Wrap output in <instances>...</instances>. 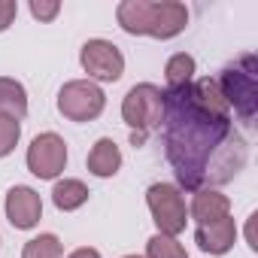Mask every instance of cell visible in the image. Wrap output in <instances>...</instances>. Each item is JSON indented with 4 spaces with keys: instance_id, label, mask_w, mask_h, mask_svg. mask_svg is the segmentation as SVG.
<instances>
[{
    "instance_id": "cell-1",
    "label": "cell",
    "mask_w": 258,
    "mask_h": 258,
    "mask_svg": "<svg viewBox=\"0 0 258 258\" xmlns=\"http://www.w3.org/2000/svg\"><path fill=\"white\" fill-rule=\"evenodd\" d=\"M164 152L188 191H216L246 164V140L231 121V109L213 76L191 79L182 88H164Z\"/></svg>"
},
{
    "instance_id": "cell-2",
    "label": "cell",
    "mask_w": 258,
    "mask_h": 258,
    "mask_svg": "<svg viewBox=\"0 0 258 258\" xmlns=\"http://www.w3.org/2000/svg\"><path fill=\"white\" fill-rule=\"evenodd\" d=\"M115 19L121 31L127 34H146L155 40H170L185 31L188 25V10L176 0H124L115 10Z\"/></svg>"
},
{
    "instance_id": "cell-3",
    "label": "cell",
    "mask_w": 258,
    "mask_h": 258,
    "mask_svg": "<svg viewBox=\"0 0 258 258\" xmlns=\"http://www.w3.org/2000/svg\"><path fill=\"white\" fill-rule=\"evenodd\" d=\"M216 82H219V91H222L228 109L234 106V112L252 124V118L258 112V61H255V55H240L237 61L225 64Z\"/></svg>"
},
{
    "instance_id": "cell-4",
    "label": "cell",
    "mask_w": 258,
    "mask_h": 258,
    "mask_svg": "<svg viewBox=\"0 0 258 258\" xmlns=\"http://www.w3.org/2000/svg\"><path fill=\"white\" fill-rule=\"evenodd\" d=\"M161 115H164V100H161V88L152 82L134 85L121 100V118L131 127V143L143 146L146 137L161 127Z\"/></svg>"
},
{
    "instance_id": "cell-5",
    "label": "cell",
    "mask_w": 258,
    "mask_h": 258,
    "mask_svg": "<svg viewBox=\"0 0 258 258\" xmlns=\"http://www.w3.org/2000/svg\"><path fill=\"white\" fill-rule=\"evenodd\" d=\"M146 201H149V210H152V219L158 225V234H167V237H176L185 231V198L179 191V185H170V182H155L149 185L146 191Z\"/></svg>"
},
{
    "instance_id": "cell-6",
    "label": "cell",
    "mask_w": 258,
    "mask_h": 258,
    "mask_svg": "<svg viewBox=\"0 0 258 258\" xmlns=\"http://www.w3.org/2000/svg\"><path fill=\"white\" fill-rule=\"evenodd\" d=\"M106 97L91 79H73L58 91V112L70 121H91L103 112Z\"/></svg>"
},
{
    "instance_id": "cell-7",
    "label": "cell",
    "mask_w": 258,
    "mask_h": 258,
    "mask_svg": "<svg viewBox=\"0 0 258 258\" xmlns=\"http://www.w3.org/2000/svg\"><path fill=\"white\" fill-rule=\"evenodd\" d=\"M79 64L91 79H100V82H115L124 73V58L118 46L109 40H88L79 52Z\"/></svg>"
},
{
    "instance_id": "cell-8",
    "label": "cell",
    "mask_w": 258,
    "mask_h": 258,
    "mask_svg": "<svg viewBox=\"0 0 258 258\" xmlns=\"http://www.w3.org/2000/svg\"><path fill=\"white\" fill-rule=\"evenodd\" d=\"M67 164V143L58 134H40L28 146V170L40 179H55Z\"/></svg>"
},
{
    "instance_id": "cell-9",
    "label": "cell",
    "mask_w": 258,
    "mask_h": 258,
    "mask_svg": "<svg viewBox=\"0 0 258 258\" xmlns=\"http://www.w3.org/2000/svg\"><path fill=\"white\" fill-rule=\"evenodd\" d=\"M40 216H43V201L31 185L10 188V195H7V219H10L13 228L28 231V228H34L40 222Z\"/></svg>"
},
{
    "instance_id": "cell-10",
    "label": "cell",
    "mask_w": 258,
    "mask_h": 258,
    "mask_svg": "<svg viewBox=\"0 0 258 258\" xmlns=\"http://www.w3.org/2000/svg\"><path fill=\"white\" fill-rule=\"evenodd\" d=\"M195 240H198V246H201L204 252H210V255H225V252L234 246V240H237V225H234L231 216H225V219H219V222H210V225H198Z\"/></svg>"
},
{
    "instance_id": "cell-11",
    "label": "cell",
    "mask_w": 258,
    "mask_h": 258,
    "mask_svg": "<svg viewBox=\"0 0 258 258\" xmlns=\"http://www.w3.org/2000/svg\"><path fill=\"white\" fill-rule=\"evenodd\" d=\"M231 213V201L219 191H198L195 201H191V219L198 225H210V222H219Z\"/></svg>"
},
{
    "instance_id": "cell-12",
    "label": "cell",
    "mask_w": 258,
    "mask_h": 258,
    "mask_svg": "<svg viewBox=\"0 0 258 258\" xmlns=\"http://www.w3.org/2000/svg\"><path fill=\"white\" fill-rule=\"evenodd\" d=\"M118 167H121V152H118V146H115L112 140H106V137L97 140V143L91 146V152H88V170H91L94 176L106 179V176H115Z\"/></svg>"
},
{
    "instance_id": "cell-13",
    "label": "cell",
    "mask_w": 258,
    "mask_h": 258,
    "mask_svg": "<svg viewBox=\"0 0 258 258\" xmlns=\"http://www.w3.org/2000/svg\"><path fill=\"white\" fill-rule=\"evenodd\" d=\"M0 115L22 121L28 115V91L22 82L0 76Z\"/></svg>"
},
{
    "instance_id": "cell-14",
    "label": "cell",
    "mask_w": 258,
    "mask_h": 258,
    "mask_svg": "<svg viewBox=\"0 0 258 258\" xmlns=\"http://www.w3.org/2000/svg\"><path fill=\"white\" fill-rule=\"evenodd\" d=\"M52 201H55L58 210L73 213V210H79V207L88 201V188H85V182H79V179H61V182H55V188H52Z\"/></svg>"
},
{
    "instance_id": "cell-15",
    "label": "cell",
    "mask_w": 258,
    "mask_h": 258,
    "mask_svg": "<svg viewBox=\"0 0 258 258\" xmlns=\"http://www.w3.org/2000/svg\"><path fill=\"white\" fill-rule=\"evenodd\" d=\"M164 79H167V88H182L195 79V58L179 52L173 55L167 64H164Z\"/></svg>"
},
{
    "instance_id": "cell-16",
    "label": "cell",
    "mask_w": 258,
    "mask_h": 258,
    "mask_svg": "<svg viewBox=\"0 0 258 258\" xmlns=\"http://www.w3.org/2000/svg\"><path fill=\"white\" fill-rule=\"evenodd\" d=\"M22 258H64V246L55 234H40L25 243Z\"/></svg>"
},
{
    "instance_id": "cell-17",
    "label": "cell",
    "mask_w": 258,
    "mask_h": 258,
    "mask_svg": "<svg viewBox=\"0 0 258 258\" xmlns=\"http://www.w3.org/2000/svg\"><path fill=\"white\" fill-rule=\"evenodd\" d=\"M146 258H188V255H185V246H182L176 237L155 234V237H149V243H146Z\"/></svg>"
},
{
    "instance_id": "cell-18",
    "label": "cell",
    "mask_w": 258,
    "mask_h": 258,
    "mask_svg": "<svg viewBox=\"0 0 258 258\" xmlns=\"http://www.w3.org/2000/svg\"><path fill=\"white\" fill-rule=\"evenodd\" d=\"M19 137H22V124L16 118H4V115H0V158H7L16 149Z\"/></svg>"
},
{
    "instance_id": "cell-19",
    "label": "cell",
    "mask_w": 258,
    "mask_h": 258,
    "mask_svg": "<svg viewBox=\"0 0 258 258\" xmlns=\"http://www.w3.org/2000/svg\"><path fill=\"white\" fill-rule=\"evenodd\" d=\"M58 13H61L58 0H31V16L40 19V22H52Z\"/></svg>"
},
{
    "instance_id": "cell-20",
    "label": "cell",
    "mask_w": 258,
    "mask_h": 258,
    "mask_svg": "<svg viewBox=\"0 0 258 258\" xmlns=\"http://www.w3.org/2000/svg\"><path fill=\"white\" fill-rule=\"evenodd\" d=\"M19 16V4L16 0H0V31H7Z\"/></svg>"
},
{
    "instance_id": "cell-21",
    "label": "cell",
    "mask_w": 258,
    "mask_h": 258,
    "mask_svg": "<svg viewBox=\"0 0 258 258\" xmlns=\"http://www.w3.org/2000/svg\"><path fill=\"white\" fill-rule=\"evenodd\" d=\"M67 258H100V252H97V249H88V246H82V249L70 252Z\"/></svg>"
},
{
    "instance_id": "cell-22",
    "label": "cell",
    "mask_w": 258,
    "mask_h": 258,
    "mask_svg": "<svg viewBox=\"0 0 258 258\" xmlns=\"http://www.w3.org/2000/svg\"><path fill=\"white\" fill-rule=\"evenodd\" d=\"M124 258H143V255H124Z\"/></svg>"
}]
</instances>
